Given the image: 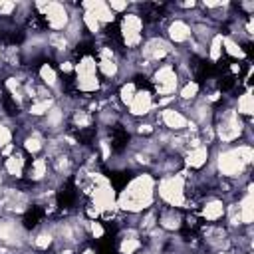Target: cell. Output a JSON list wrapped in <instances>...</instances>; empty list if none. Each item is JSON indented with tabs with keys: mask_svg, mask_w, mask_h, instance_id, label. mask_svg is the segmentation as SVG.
<instances>
[{
	"mask_svg": "<svg viewBox=\"0 0 254 254\" xmlns=\"http://www.w3.org/2000/svg\"><path fill=\"white\" fill-rule=\"evenodd\" d=\"M208 157H210V149L204 147V145H200L196 149H189L183 155V167L185 169H190V171H200L206 165Z\"/></svg>",
	"mask_w": 254,
	"mask_h": 254,
	"instance_id": "cell-11",
	"label": "cell"
},
{
	"mask_svg": "<svg viewBox=\"0 0 254 254\" xmlns=\"http://www.w3.org/2000/svg\"><path fill=\"white\" fill-rule=\"evenodd\" d=\"M127 109H129L127 113L133 119H145L151 111H157V107H155V95H153L151 87L137 89V93H135V97H133V101H131V105Z\"/></svg>",
	"mask_w": 254,
	"mask_h": 254,
	"instance_id": "cell-5",
	"label": "cell"
},
{
	"mask_svg": "<svg viewBox=\"0 0 254 254\" xmlns=\"http://www.w3.org/2000/svg\"><path fill=\"white\" fill-rule=\"evenodd\" d=\"M157 125H163L169 133H183L187 131L189 117L177 105H173V107H165L157 111Z\"/></svg>",
	"mask_w": 254,
	"mask_h": 254,
	"instance_id": "cell-4",
	"label": "cell"
},
{
	"mask_svg": "<svg viewBox=\"0 0 254 254\" xmlns=\"http://www.w3.org/2000/svg\"><path fill=\"white\" fill-rule=\"evenodd\" d=\"M200 93V83L190 79V81H185L179 85V91H177V101H183V103H192Z\"/></svg>",
	"mask_w": 254,
	"mask_h": 254,
	"instance_id": "cell-14",
	"label": "cell"
},
{
	"mask_svg": "<svg viewBox=\"0 0 254 254\" xmlns=\"http://www.w3.org/2000/svg\"><path fill=\"white\" fill-rule=\"evenodd\" d=\"M165 38L173 44V46H187L192 38L190 32V24L183 18H171L165 26Z\"/></svg>",
	"mask_w": 254,
	"mask_h": 254,
	"instance_id": "cell-6",
	"label": "cell"
},
{
	"mask_svg": "<svg viewBox=\"0 0 254 254\" xmlns=\"http://www.w3.org/2000/svg\"><path fill=\"white\" fill-rule=\"evenodd\" d=\"M183 212L181 208H173V206H163L159 204V216H157V226L161 230L169 232H179L183 228Z\"/></svg>",
	"mask_w": 254,
	"mask_h": 254,
	"instance_id": "cell-8",
	"label": "cell"
},
{
	"mask_svg": "<svg viewBox=\"0 0 254 254\" xmlns=\"http://www.w3.org/2000/svg\"><path fill=\"white\" fill-rule=\"evenodd\" d=\"M224 210H226V202L222 198H218V196H206L200 202L198 216L206 224H218V220L224 216Z\"/></svg>",
	"mask_w": 254,
	"mask_h": 254,
	"instance_id": "cell-9",
	"label": "cell"
},
{
	"mask_svg": "<svg viewBox=\"0 0 254 254\" xmlns=\"http://www.w3.org/2000/svg\"><path fill=\"white\" fill-rule=\"evenodd\" d=\"M26 157H28V155H26L22 149L16 147V151H14L10 157H6V159L2 161V173L6 175V179H10V181H20V179L24 177L26 167H28V159H26Z\"/></svg>",
	"mask_w": 254,
	"mask_h": 254,
	"instance_id": "cell-7",
	"label": "cell"
},
{
	"mask_svg": "<svg viewBox=\"0 0 254 254\" xmlns=\"http://www.w3.org/2000/svg\"><path fill=\"white\" fill-rule=\"evenodd\" d=\"M135 93H137V85H135V81L133 79H127V81H123V83H119V89H117V101L123 105V107H129L131 105V101H133V97H135Z\"/></svg>",
	"mask_w": 254,
	"mask_h": 254,
	"instance_id": "cell-15",
	"label": "cell"
},
{
	"mask_svg": "<svg viewBox=\"0 0 254 254\" xmlns=\"http://www.w3.org/2000/svg\"><path fill=\"white\" fill-rule=\"evenodd\" d=\"M48 175H50V161H48V157L40 155V157H34L32 161H28V167H26V173H24L26 181H30L34 185H40V183H44L48 179Z\"/></svg>",
	"mask_w": 254,
	"mask_h": 254,
	"instance_id": "cell-10",
	"label": "cell"
},
{
	"mask_svg": "<svg viewBox=\"0 0 254 254\" xmlns=\"http://www.w3.org/2000/svg\"><path fill=\"white\" fill-rule=\"evenodd\" d=\"M157 179L151 173H137L127 181L123 190L117 194V210L125 214H141L143 210L155 206L157 200Z\"/></svg>",
	"mask_w": 254,
	"mask_h": 254,
	"instance_id": "cell-1",
	"label": "cell"
},
{
	"mask_svg": "<svg viewBox=\"0 0 254 254\" xmlns=\"http://www.w3.org/2000/svg\"><path fill=\"white\" fill-rule=\"evenodd\" d=\"M54 105H56V97H50V99H36V101H32V103L26 107V115L40 121Z\"/></svg>",
	"mask_w": 254,
	"mask_h": 254,
	"instance_id": "cell-13",
	"label": "cell"
},
{
	"mask_svg": "<svg viewBox=\"0 0 254 254\" xmlns=\"http://www.w3.org/2000/svg\"><path fill=\"white\" fill-rule=\"evenodd\" d=\"M175 46L165 38V36H159V34H153V36H147L143 40V44L139 46V58L145 60V62H151L153 65H159L163 62H169L171 54H173Z\"/></svg>",
	"mask_w": 254,
	"mask_h": 254,
	"instance_id": "cell-3",
	"label": "cell"
},
{
	"mask_svg": "<svg viewBox=\"0 0 254 254\" xmlns=\"http://www.w3.org/2000/svg\"><path fill=\"white\" fill-rule=\"evenodd\" d=\"M189 177V169H181L175 175H163L157 179V198L163 202V206H173V208H185L187 196H185V181Z\"/></svg>",
	"mask_w": 254,
	"mask_h": 254,
	"instance_id": "cell-2",
	"label": "cell"
},
{
	"mask_svg": "<svg viewBox=\"0 0 254 254\" xmlns=\"http://www.w3.org/2000/svg\"><path fill=\"white\" fill-rule=\"evenodd\" d=\"M107 6H109V10L117 16V14H121V12H127L129 10V2H115V0H111V2H107Z\"/></svg>",
	"mask_w": 254,
	"mask_h": 254,
	"instance_id": "cell-16",
	"label": "cell"
},
{
	"mask_svg": "<svg viewBox=\"0 0 254 254\" xmlns=\"http://www.w3.org/2000/svg\"><path fill=\"white\" fill-rule=\"evenodd\" d=\"M234 111H236L240 117H246V119L252 117L254 101H252V89H250V87H246V91L236 97V101H234Z\"/></svg>",
	"mask_w": 254,
	"mask_h": 254,
	"instance_id": "cell-12",
	"label": "cell"
}]
</instances>
